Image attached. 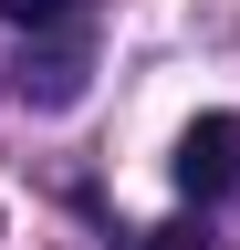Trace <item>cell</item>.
I'll use <instances>...</instances> for the list:
<instances>
[{
  "instance_id": "cell-1",
  "label": "cell",
  "mask_w": 240,
  "mask_h": 250,
  "mask_svg": "<svg viewBox=\"0 0 240 250\" xmlns=\"http://www.w3.org/2000/svg\"><path fill=\"white\" fill-rule=\"evenodd\" d=\"M167 177H177V198H188V208H209V198H230V188H240V115H198L188 136H177V156H167Z\"/></svg>"
},
{
  "instance_id": "cell-2",
  "label": "cell",
  "mask_w": 240,
  "mask_h": 250,
  "mask_svg": "<svg viewBox=\"0 0 240 250\" xmlns=\"http://www.w3.org/2000/svg\"><path fill=\"white\" fill-rule=\"evenodd\" d=\"M21 94H32V104H73L84 94V31L73 21H52V42L21 52Z\"/></svg>"
},
{
  "instance_id": "cell-3",
  "label": "cell",
  "mask_w": 240,
  "mask_h": 250,
  "mask_svg": "<svg viewBox=\"0 0 240 250\" xmlns=\"http://www.w3.org/2000/svg\"><path fill=\"white\" fill-rule=\"evenodd\" d=\"M0 21H21V31H52V21H73L63 0H0Z\"/></svg>"
},
{
  "instance_id": "cell-4",
  "label": "cell",
  "mask_w": 240,
  "mask_h": 250,
  "mask_svg": "<svg viewBox=\"0 0 240 250\" xmlns=\"http://www.w3.org/2000/svg\"><path fill=\"white\" fill-rule=\"evenodd\" d=\"M146 250H209V240L188 229V219H167V229H146Z\"/></svg>"
}]
</instances>
